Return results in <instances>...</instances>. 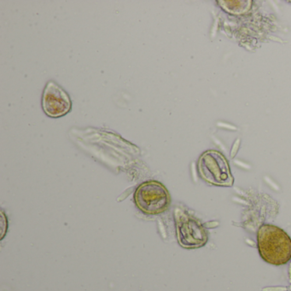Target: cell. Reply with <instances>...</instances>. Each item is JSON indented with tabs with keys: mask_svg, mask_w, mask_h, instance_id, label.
Here are the masks:
<instances>
[{
	"mask_svg": "<svg viewBox=\"0 0 291 291\" xmlns=\"http://www.w3.org/2000/svg\"><path fill=\"white\" fill-rule=\"evenodd\" d=\"M221 6L228 12L240 14L250 9L251 1H221Z\"/></svg>",
	"mask_w": 291,
	"mask_h": 291,
	"instance_id": "cell-6",
	"label": "cell"
},
{
	"mask_svg": "<svg viewBox=\"0 0 291 291\" xmlns=\"http://www.w3.org/2000/svg\"><path fill=\"white\" fill-rule=\"evenodd\" d=\"M288 274H289V283L291 284V262L289 266V270H288Z\"/></svg>",
	"mask_w": 291,
	"mask_h": 291,
	"instance_id": "cell-7",
	"label": "cell"
},
{
	"mask_svg": "<svg viewBox=\"0 0 291 291\" xmlns=\"http://www.w3.org/2000/svg\"><path fill=\"white\" fill-rule=\"evenodd\" d=\"M174 215L177 238L181 247L197 248L207 243V232L199 220L180 209L176 210Z\"/></svg>",
	"mask_w": 291,
	"mask_h": 291,
	"instance_id": "cell-4",
	"label": "cell"
},
{
	"mask_svg": "<svg viewBox=\"0 0 291 291\" xmlns=\"http://www.w3.org/2000/svg\"><path fill=\"white\" fill-rule=\"evenodd\" d=\"M134 202L140 211L148 215L161 214L171 203V196L164 184L156 180L142 183L134 192Z\"/></svg>",
	"mask_w": 291,
	"mask_h": 291,
	"instance_id": "cell-2",
	"label": "cell"
},
{
	"mask_svg": "<svg viewBox=\"0 0 291 291\" xmlns=\"http://www.w3.org/2000/svg\"><path fill=\"white\" fill-rule=\"evenodd\" d=\"M42 108L46 115L60 118L66 115L72 108V102L68 93L53 80L48 81L43 92Z\"/></svg>",
	"mask_w": 291,
	"mask_h": 291,
	"instance_id": "cell-5",
	"label": "cell"
},
{
	"mask_svg": "<svg viewBox=\"0 0 291 291\" xmlns=\"http://www.w3.org/2000/svg\"><path fill=\"white\" fill-rule=\"evenodd\" d=\"M257 246L260 257L273 266H283L291 259V238L283 229L273 225H263L257 233Z\"/></svg>",
	"mask_w": 291,
	"mask_h": 291,
	"instance_id": "cell-1",
	"label": "cell"
},
{
	"mask_svg": "<svg viewBox=\"0 0 291 291\" xmlns=\"http://www.w3.org/2000/svg\"><path fill=\"white\" fill-rule=\"evenodd\" d=\"M201 177L208 183L219 186H231L233 177L225 157L218 151L208 150L203 153L198 161Z\"/></svg>",
	"mask_w": 291,
	"mask_h": 291,
	"instance_id": "cell-3",
	"label": "cell"
}]
</instances>
